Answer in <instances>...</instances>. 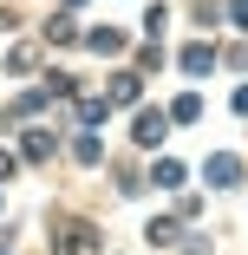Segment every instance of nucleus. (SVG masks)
<instances>
[{"mask_svg": "<svg viewBox=\"0 0 248 255\" xmlns=\"http://www.w3.org/2000/svg\"><path fill=\"white\" fill-rule=\"evenodd\" d=\"M59 255H98V236H91V223H66V242H59Z\"/></svg>", "mask_w": 248, "mask_h": 255, "instance_id": "obj_1", "label": "nucleus"}, {"mask_svg": "<svg viewBox=\"0 0 248 255\" xmlns=\"http://www.w3.org/2000/svg\"><path fill=\"white\" fill-rule=\"evenodd\" d=\"M164 131H170V118H164V112H137V144H144V150H157V144H164Z\"/></svg>", "mask_w": 248, "mask_h": 255, "instance_id": "obj_2", "label": "nucleus"}, {"mask_svg": "<svg viewBox=\"0 0 248 255\" xmlns=\"http://www.w3.org/2000/svg\"><path fill=\"white\" fill-rule=\"evenodd\" d=\"M203 177L229 190V183H242V164H235V157H229V150H222V157H209V164H203Z\"/></svg>", "mask_w": 248, "mask_h": 255, "instance_id": "obj_3", "label": "nucleus"}, {"mask_svg": "<svg viewBox=\"0 0 248 255\" xmlns=\"http://www.w3.org/2000/svg\"><path fill=\"white\" fill-rule=\"evenodd\" d=\"M209 66H216V46H203V39H196V46H183V72H189V79H203Z\"/></svg>", "mask_w": 248, "mask_h": 255, "instance_id": "obj_4", "label": "nucleus"}, {"mask_svg": "<svg viewBox=\"0 0 248 255\" xmlns=\"http://www.w3.org/2000/svg\"><path fill=\"white\" fill-rule=\"evenodd\" d=\"M91 53H124V33H118V26H98V33H91Z\"/></svg>", "mask_w": 248, "mask_h": 255, "instance_id": "obj_5", "label": "nucleus"}, {"mask_svg": "<svg viewBox=\"0 0 248 255\" xmlns=\"http://www.w3.org/2000/svg\"><path fill=\"white\" fill-rule=\"evenodd\" d=\"M111 98H118V105H137V79L118 72V79H111Z\"/></svg>", "mask_w": 248, "mask_h": 255, "instance_id": "obj_6", "label": "nucleus"}, {"mask_svg": "<svg viewBox=\"0 0 248 255\" xmlns=\"http://www.w3.org/2000/svg\"><path fill=\"white\" fill-rule=\"evenodd\" d=\"M196 112H203V98H196V92H183V98H176V112H170V118H183V125H189Z\"/></svg>", "mask_w": 248, "mask_h": 255, "instance_id": "obj_7", "label": "nucleus"}, {"mask_svg": "<svg viewBox=\"0 0 248 255\" xmlns=\"http://www.w3.org/2000/svg\"><path fill=\"white\" fill-rule=\"evenodd\" d=\"M157 183H164V190H176V183H183V164H170V157H164V164H157Z\"/></svg>", "mask_w": 248, "mask_h": 255, "instance_id": "obj_8", "label": "nucleus"}, {"mask_svg": "<svg viewBox=\"0 0 248 255\" xmlns=\"http://www.w3.org/2000/svg\"><path fill=\"white\" fill-rule=\"evenodd\" d=\"M229 13H235V26H248V0H229Z\"/></svg>", "mask_w": 248, "mask_h": 255, "instance_id": "obj_9", "label": "nucleus"}, {"mask_svg": "<svg viewBox=\"0 0 248 255\" xmlns=\"http://www.w3.org/2000/svg\"><path fill=\"white\" fill-rule=\"evenodd\" d=\"M235 112H242V118H248V85H242V92H235Z\"/></svg>", "mask_w": 248, "mask_h": 255, "instance_id": "obj_10", "label": "nucleus"}, {"mask_svg": "<svg viewBox=\"0 0 248 255\" xmlns=\"http://www.w3.org/2000/svg\"><path fill=\"white\" fill-rule=\"evenodd\" d=\"M66 7H79V0H66Z\"/></svg>", "mask_w": 248, "mask_h": 255, "instance_id": "obj_11", "label": "nucleus"}]
</instances>
